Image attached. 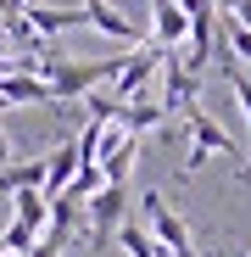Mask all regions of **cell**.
I'll use <instances>...</instances> for the list:
<instances>
[{"instance_id": "cell-12", "label": "cell", "mask_w": 251, "mask_h": 257, "mask_svg": "<svg viewBox=\"0 0 251 257\" xmlns=\"http://www.w3.org/2000/svg\"><path fill=\"white\" fill-rule=\"evenodd\" d=\"M117 246L129 251V257H167V251L151 240V229H145V224H123V229H117Z\"/></svg>"}, {"instance_id": "cell-6", "label": "cell", "mask_w": 251, "mask_h": 257, "mask_svg": "<svg viewBox=\"0 0 251 257\" xmlns=\"http://www.w3.org/2000/svg\"><path fill=\"white\" fill-rule=\"evenodd\" d=\"M184 135L195 140V151H218V157H234V135L218 123V117H206L201 106L184 112Z\"/></svg>"}, {"instance_id": "cell-5", "label": "cell", "mask_w": 251, "mask_h": 257, "mask_svg": "<svg viewBox=\"0 0 251 257\" xmlns=\"http://www.w3.org/2000/svg\"><path fill=\"white\" fill-rule=\"evenodd\" d=\"M195 90H201V78L195 73H184V62H179V51H162V106H167V117H184L190 106H195Z\"/></svg>"}, {"instance_id": "cell-2", "label": "cell", "mask_w": 251, "mask_h": 257, "mask_svg": "<svg viewBox=\"0 0 251 257\" xmlns=\"http://www.w3.org/2000/svg\"><path fill=\"white\" fill-rule=\"evenodd\" d=\"M140 212H145V229H151V240H156L162 251H173V257H206V251H195V246H190L184 218L162 201V190H145V196H140Z\"/></svg>"}, {"instance_id": "cell-14", "label": "cell", "mask_w": 251, "mask_h": 257, "mask_svg": "<svg viewBox=\"0 0 251 257\" xmlns=\"http://www.w3.org/2000/svg\"><path fill=\"white\" fill-rule=\"evenodd\" d=\"M12 6H17V12H28V6H39V0H12Z\"/></svg>"}, {"instance_id": "cell-7", "label": "cell", "mask_w": 251, "mask_h": 257, "mask_svg": "<svg viewBox=\"0 0 251 257\" xmlns=\"http://www.w3.org/2000/svg\"><path fill=\"white\" fill-rule=\"evenodd\" d=\"M28 17V28L39 34V39H56V34H73V28H84V23H90V12H73V6H28L23 12Z\"/></svg>"}, {"instance_id": "cell-9", "label": "cell", "mask_w": 251, "mask_h": 257, "mask_svg": "<svg viewBox=\"0 0 251 257\" xmlns=\"http://www.w3.org/2000/svg\"><path fill=\"white\" fill-rule=\"evenodd\" d=\"M0 101L6 106H34V101H56V95H51V84L34 78V73H6L0 78Z\"/></svg>"}, {"instance_id": "cell-8", "label": "cell", "mask_w": 251, "mask_h": 257, "mask_svg": "<svg viewBox=\"0 0 251 257\" xmlns=\"http://www.w3.org/2000/svg\"><path fill=\"white\" fill-rule=\"evenodd\" d=\"M78 174V140H62L51 157H45V201H56Z\"/></svg>"}, {"instance_id": "cell-10", "label": "cell", "mask_w": 251, "mask_h": 257, "mask_svg": "<svg viewBox=\"0 0 251 257\" xmlns=\"http://www.w3.org/2000/svg\"><path fill=\"white\" fill-rule=\"evenodd\" d=\"M84 12H90V28H101L106 39H117V45H134V39H140V28L123 17V12H112L106 0H84Z\"/></svg>"}, {"instance_id": "cell-13", "label": "cell", "mask_w": 251, "mask_h": 257, "mask_svg": "<svg viewBox=\"0 0 251 257\" xmlns=\"http://www.w3.org/2000/svg\"><path fill=\"white\" fill-rule=\"evenodd\" d=\"M12 162V146H6V128H0V168Z\"/></svg>"}, {"instance_id": "cell-4", "label": "cell", "mask_w": 251, "mask_h": 257, "mask_svg": "<svg viewBox=\"0 0 251 257\" xmlns=\"http://www.w3.org/2000/svg\"><path fill=\"white\" fill-rule=\"evenodd\" d=\"M123 224H129V185H101L90 196V246L101 251L106 240H117Z\"/></svg>"}, {"instance_id": "cell-11", "label": "cell", "mask_w": 251, "mask_h": 257, "mask_svg": "<svg viewBox=\"0 0 251 257\" xmlns=\"http://www.w3.org/2000/svg\"><path fill=\"white\" fill-rule=\"evenodd\" d=\"M117 123L129 128V135H145V128H162V123H167V106H162L156 95H145V101H129V106H123Z\"/></svg>"}, {"instance_id": "cell-1", "label": "cell", "mask_w": 251, "mask_h": 257, "mask_svg": "<svg viewBox=\"0 0 251 257\" xmlns=\"http://www.w3.org/2000/svg\"><path fill=\"white\" fill-rule=\"evenodd\" d=\"M123 56H129V51H123ZM123 56H106V62H56V56H45V62H39V78L51 84L56 101H78V95H90L101 78H117L123 73Z\"/></svg>"}, {"instance_id": "cell-3", "label": "cell", "mask_w": 251, "mask_h": 257, "mask_svg": "<svg viewBox=\"0 0 251 257\" xmlns=\"http://www.w3.org/2000/svg\"><path fill=\"white\" fill-rule=\"evenodd\" d=\"M162 78V45H134L129 56H123V73L112 78V101H145L151 84Z\"/></svg>"}, {"instance_id": "cell-15", "label": "cell", "mask_w": 251, "mask_h": 257, "mask_svg": "<svg viewBox=\"0 0 251 257\" xmlns=\"http://www.w3.org/2000/svg\"><path fill=\"white\" fill-rule=\"evenodd\" d=\"M6 257H12V251H6Z\"/></svg>"}]
</instances>
